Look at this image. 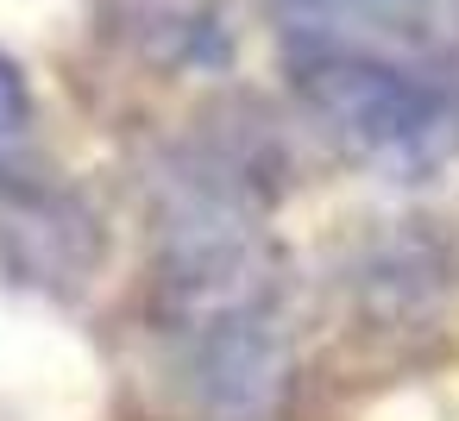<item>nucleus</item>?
<instances>
[{
    "label": "nucleus",
    "mask_w": 459,
    "mask_h": 421,
    "mask_svg": "<svg viewBox=\"0 0 459 421\" xmlns=\"http://www.w3.org/2000/svg\"><path fill=\"white\" fill-rule=\"evenodd\" d=\"M283 308L271 189L239 158H183L158 189V321L170 346Z\"/></svg>",
    "instance_id": "obj_1"
},
{
    "label": "nucleus",
    "mask_w": 459,
    "mask_h": 421,
    "mask_svg": "<svg viewBox=\"0 0 459 421\" xmlns=\"http://www.w3.org/2000/svg\"><path fill=\"white\" fill-rule=\"evenodd\" d=\"M302 114L352 164L421 183L459 158V82L377 57H290Z\"/></svg>",
    "instance_id": "obj_2"
},
{
    "label": "nucleus",
    "mask_w": 459,
    "mask_h": 421,
    "mask_svg": "<svg viewBox=\"0 0 459 421\" xmlns=\"http://www.w3.org/2000/svg\"><path fill=\"white\" fill-rule=\"evenodd\" d=\"M283 57H377L459 82V0H271Z\"/></svg>",
    "instance_id": "obj_3"
},
{
    "label": "nucleus",
    "mask_w": 459,
    "mask_h": 421,
    "mask_svg": "<svg viewBox=\"0 0 459 421\" xmlns=\"http://www.w3.org/2000/svg\"><path fill=\"white\" fill-rule=\"evenodd\" d=\"M26 126H32V95H26V76L0 57V164H7L20 145H26Z\"/></svg>",
    "instance_id": "obj_4"
}]
</instances>
